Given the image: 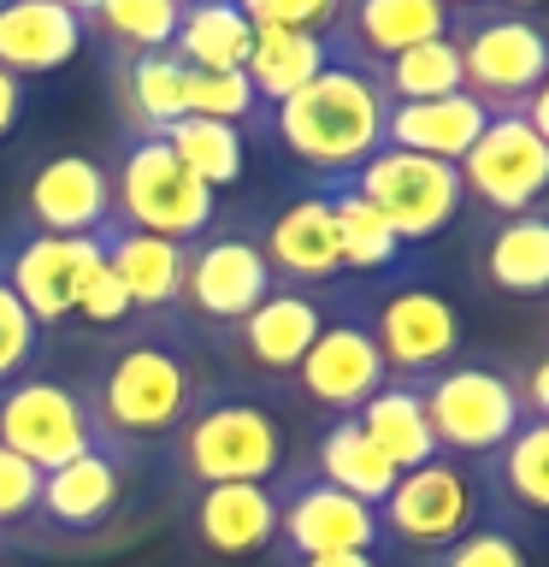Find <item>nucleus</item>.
Masks as SVG:
<instances>
[{
    "mask_svg": "<svg viewBox=\"0 0 549 567\" xmlns=\"http://www.w3.org/2000/svg\"><path fill=\"white\" fill-rule=\"evenodd\" d=\"M0 567H7V561H0Z\"/></svg>",
    "mask_w": 549,
    "mask_h": 567,
    "instance_id": "obj_51",
    "label": "nucleus"
},
{
    "mask_svg": "<svg viewBox=\"0 0 549 567\" xmlns=\"http://www.w3.org/2000/svg\"><path fill=\"white\" fill-rule=\"evenodd\" d=\"M496 7H508V12H531L538 0H496Z\"/></svg>",
    "mask_w": 549,
    "mask_h": 567,
    "instance_id": "obj_47",
    "label": "nucleus"
},
{
    "mask_svg": "<svg viewBox=\"0 0 549 567\" xmlns=\"http://www.w3.org/2000/svg\"><path fill=\"white\" fill-rule=\"evenodd\" d=\"M166 148L177 154V166H184L189 177H201V184L219 195V189H237L242 172H248V131H237V124H219V118H172L166 131H154Z\"/></svg>",
    "mask_w": 549,
    "mask_h": 567,
    "instance_id": "obj_33",
    "label": "nucleus"
},
{
    "mask_svg": "<svg viewBox=\"0 0 549 567\" xmlns=\"http://www.w3.org/2000/svg\"><path fill=\"white\" fill-rule=\"evenodd\" d=\"M242 12L255 30H301V35L331 42V30L343 24L349 0H242Z\"/></svg>",
    "mask_w": 549,
    "mask_h": 567,
    "instance_id": "obj_39",
    "label": "nucleus"
},
{
    "mask_svg": "<svg viewBox=\"0 0 549 567\" xmlns=\"http://www.w3.org/2000/svg\"><path fill=\"white\" fill-rule=\"evenodd\" d=\"M514 384H520V402H526V420H549V343L531 354V361L514 367Z\"/></svg>",
    "mask_w": 549,
    "mask_h": 567,
    "instance_id": "obj_42",
    "label": "nucleus"
},
{
    "mask_svg": "<svg viewBox=\"0 0 549 567\" xmlns=\"http://www.w3.org/2000/svg\"><path fill=\"white\" fill-rule=\"evenodd\" d=\"M384 106L390 101L379 95L372 71L331 60L313 83H301L290 101L266 113V131L308 172L349 177L366 154L384 148Z\"/></svg>",
    "mask_w": 549,
    "mask_h": 567,
    "instance_id": "obj_2",
    "label": "nucleus"
},
{
    "mask_svg": "<svg viewBox=\"0 0 549 567\" xmlns=\"http://www.w3.org/2000/svg\"><path fill=\"white\" fill-rule=\"evenodd\" d=\"M184 113L237 124V131H248V136L266 131V106L255 101V89H248L242 71H189V83H184Z\"/></svg>",
    "mask_w": 549,
    "mask_h": 567,
    "instance_id": "obj_36",
    "label": "nucleus"
},
{
    "mask_svg": "<svg viewBox=\"0 0 549 567\" xmlns=\"http://www.w3.org/2000/svg\"><path fill=\"white\" fill-rule=\"evenodd\" d=\"M325 65H331V48L319 42V35H301V30H255V48H248L242 78H248V89H255V101L272 113V106H283L301 83H313Z\"/></svg>",
    "mask_w": 549,
    "mask_h": 567,
    "instance_id": "obj_29",
    "label": "nucleus"
},
{
    "mask_svg": "<svg viewBox=\"0 0 549 567\" xmlns=\"http://www.w3.org/2000/svg\"><path fill=\"white\" fill-rule=\"evenodd\" d=\"M53 7H65V12H77L83 24H89V12H95V0H53Z\"/></svg>",
    "mask_w": 549,
    "mask_h": 567,
    "instance_id": "obj_46",
    "label": "nucleus"
},
{
    "mask_svg": "<svg viewBox=\"0 0 549 567\" xmlns=\"http://www.w3.org/2000/svg\"><path fill=\"white\" fill-rule=\"evenodd\" d=\"M283 567H379V556H366V549H336V556H301V561H283Z\"/></svg>",
    "mask_w": 549,
    "mask_h": 567,
    "instance_id": "obj_44",
    "label": "nucleus"
},
{
    "mask_svg": "<svg viewBox=\"0 0 549 567\" xmlns=\"http://www.w3.org/2000/svg\"><path fill=\"white\" fill-rule=\"evenodd\" d=\"M0 443L12 455H24L30 467H65L77 461L83 450H95L101 432L89 420L83 396L60 379H42V372H24L18 384L0 390Z\"/></svg>",
    "mask_w": 549,
    "mask_h": 567,
    "instance_id": "obj_14",
    "label": "nucleus"
},
{
    "mask_svg": "<svg viewBox=\"0 0 549 567\" xmlns=\"http://www.w3.org/2000/svg\"><path fill=\"white\" fill-rule=\"evenodd\" d=\"M313 473L325 478V485L372 503V508L390 496V485H396V467H390L384 450L361 432V420H325V432L313 443Z\"/></svg>",
    "mask_w": 549,
    "mask_h": 567,
    "instance_id": "obj_32",
    "label": "nucleus"
},
{
    "mask_svg": "<svg viewBox=\"0 0 549 567\" xmlns=\"http://www.w3.org/2000/svg\"><path fill=\"white\" fill-rule=\"evenodd\" d=\"M473 266H478V278H485L490 290L543 301L549 296V202L478 225Z\"/></svg>",
    "mask_w": 549,
    "mask_h": 567,
    "instance_id": "obj_21",
    "label": "nucleus"
},
{
    "mask_svg": "<svg viewBox=\"0 0 549 567\" xmlns=\"http://www.w3.org/2000/svg\"><path fill=\"white\" fill-rule=\"evenodd\" d=\"M449 35V7L443 0H349L343 24L331 30V60L343 65H361V71H379L384 60L419 48V42H437Z\"/></svg>",
    "mask_w": 549,
    "mask_h": 567,
    "instance_id": "obj_18",
    "label": "nucleus"
},
{
    "mask_svg": "<svg viewBox=\"0 0 549 567\" xmlns=\"http://www.w3.org/2000/svg\"><path fill=\"white\" fill-rule=\"evenodd\" d=\"M485 124H490V106L467 95V89L437 95V101H396L384 106V148H407V154L460 166V154L478 142Z\"/></svg>",
    "mask_w": 549,
    "mask_h": 567,
    "instance_id": "obj_25",
    "label": "nucleus"
},
{
    "mask_svg": "<svg viewBox=\"0 0 549 567\" xmlns=\"http://www.w3.org/2000/svg\"><path fill=\"white\" fill-rule=\"evenodd\" d=\"M184 83H189V65L172 48L113 60V95L131 131H166L172 118H184Z\"/></svg>",
    "mask_w": 549,
    "mask_h": 567,
    "instance_id": "obj_28",
    "label": "nucleus"
},
{
    "mask_svg": "<svg viewBox=\"0 0 549 567\" xmlns=\"http://www.w3.org/2000/svg\"><path fill=\"white\" fill-rule=\"evenodd\" d=\"M260 255L278 284H343L336 260V230H331V202L325 189L296 195L272 225L260 230Z\"/></svg>",
    "mask_w": 549,
    "mask_h": 567,
    "instance_id": "obj_22",
    "label": "nucleus"
},
{
    "mask_svg": "<svg viewBox=\"0 0 549 567\" xmlns=\"http://www.w3.org/2000/svg\"><path fill=\"white\" fill-rule=\"evenodd\" d=\"M372 83H379V95L396 106V101H437V95H455L460 89V53L449 35H437V42H419L396 53V60H384L372 71Z\"/></svg>",
    "mask_w": 549,
    "mask_h": 567,
    "instance_id": "obj_35",
    "label": "nucleus"
},
{
    "mask_svg": "<svg viewBox=\"0 0 549 567\" xmlns=\"http://www.w3.org/2000/svg\"><path fill=\"white\" fill-rule=\"evenodd\" d=\"M485 514L496 526L549 520V420H526L496 455H485Z\"/></svg>",
    "mask_w": 549,
    "mask_h": 567,
    "instance_id": "obj_23",
    "label": "nucleus"
},
{
    "mask_svg": "<svg viewBox=\"0 0 549 567\" xmlns=\"http://www.w3.org/2000/svg\"><path fill=\"white\" fill-rule=\"evenodd\" d=\"M272 290L278 278L260 255V237H248L242 225H207L195 243H184V301L177 308H189V319H201L207 331L237 326Z\"/></svg>",
    "mask_w": 549,
    "mask_h": 567,
    "instance_id": "obj_11",
    "label": "nucleus"
},
{
    "mask_svg": "<svg viewBox=\"0 0 549 567\" xmlns=\"http://www.w3.org/2000/svg\"><path fill=\"white\" fill-rule=\"evenodd\" d=\"M95 243H101V260L118 272L136 313H172L184 301V243L148 237V230H131L118 219H106Z\"/></svg>",
    "mask_w": 549,
    "mask_h": 567,
    "instance_id": "obj_24",
    "label": "nucleus"
},
{
    "mask_svg": "<svg viewBox=\"0 0 549 567\" xmlns=\"http://www.w3.org/2000/svg\"><path fill=\"white\" fill-rule=\"evenodd\" d=\"M89 255H95V237H48V230L30 225H7V237H0V272H7L12 296L24 301L42 331L71 319Z\"/></svg>",
    "mask_w": 549,
    "mask_h": 567,
    "instance_id": "obj_16",
    "label": "nucleus"
},
{
    "mask_svg": "<svg viewBox=\"0 0 549 567\" xmlns=\"http://www.w3.org/2000/svg\"><path fill=\"white\" fill-rule=\"evenodd\" d=\"M526 124H531V131H538V136L549 142V78H543V89H538V95L526 101Z\"/></svg>",
    "mask_w": 549,
    "mask_h": 567,
    "instance_id": "obj_45",
    "label": "nucleus"
},
{
    "mask_svg": "<svg viewBox=\"0 0 549 567\" xmlns=\"http://www.w3.org/2000/svg\"><path fill=\"white\" fill-rule=\"evenodd\" d=\"M35 354H42V326L30 319V308L12 296L7 272H0V390L24 379L35 367Z\"/></svg>",
    "mask_w": 549,
    "mask_h": 567,
    "instance_id": "obj_40",
    "label": "nucleus"
},
{
    "mask_svg": "<svg viewBox=\"0 0 549 567\" xmlns=\"http://www.w3.org/2000/svg\"><path fill=\"white\" fill-rule=\"evenodd\" d=\"M325 202H331V230H336V260H343V278L354 284H379V278H396L407 266V248L402 237L390 230V219L366 202L361 189H349L343 177H325Z\"/></svg>",
    "mask_w": 549,
    "mask_h": 567,
    "instance_id": "obj_27",
    "label": "nucleus"
},
{
    "mask_svg": "<svg viewBox=\"0 0 549 567\" xmlns=\"http://www.w3.org/2000/svg\"><path fill=\"white\" fill-rule=\"evenodd\" d=\"M278 567L301 561V556H336V549H384V526L379 508L361 496L325 485L319 473H283L278 478Z\"/></svg>",
    "mask_w": 549,
    "mask_h": 567,
    "instance_id": "obj_12",
    "label": "nucleus"
},
{
    "mask_svg": "<svg viewBox=\"0 0 549 567\" xmlns=\"http://www.w3.org/2000/svg\"><path fill=\"white\" fill-rule=\"evenodd\" d=\"M219 7H242V0H219Z\"/></svg>",
    "mask_w": 549,
    "mask_h": 567,
    "instance_id": "obj_49",
    "label": "nucleus"
},
{
    "mask_svg": "<svg viewBox=\"0 0 549 567\" xmlns=\"http://www.w3.org/2000/svg\"><path fill=\"white\" fill-rule=\"evenodd\" d=\"M166 443H172V467L189 491L272 485V478L290 473V432L266 408V396H248V390L213 384Z\"/></svg>",
    "mask_w": 549,
    "mask_h": 567,
    "instance_id": "obj_3",
    "label": "nucleus"
},
{
    "mask_svg": "<svg viewBox=\"0 0 549 567\" xmlns=\"http://www.w3.org/2000/svg\"><path fill=\"white\" fill-rule=\"evenodd\" d=\"M154 319L159 313H136L131 326L106 337V349L89 361V379L77 390L95 432L124 450L166 443L213 390L189 337L177 326H154Z\"/></svg>",
    "mask_w": 549,
    "mask_h": 567,
    "instance_id": "obj_1",
    "label": "nucleus"
},
{
    "mask_svg": "<svg viewBox=\"0 0 549 567\" xmlns=\"http://www.w3.org/2000/svg\"><path fill=\"white\" fill-rule=\"evenodd\" d=\"M366 331L379 343L390 379H425V372L449 367L460 343H467V326H460V308L437 290L432 278H419L414 266H402L396 278L366 284L361 296Z\"/></svg>",
    "mask_w": 549,
    "mask_h": 567,
    "instance_id": "obj_8",
    "label": "nucleus"
},
{
    "mask_svg": "<svg viewBox=\"0 0 549 567\" xmlns=\"http://www.w3.org/2000/svg\"><path fill=\"white\" fill-rule=\"evenodd\" d=\"M248 48H255V24L242 7H219V0H184L172 53L189 71H242Z\"/></svg>",
    "mask_w": 549,
    "mask_h": 567,
    "instance_id": "obj_30",
    "label": "nucleus"
},
{
    "mask_svg": "<svg viewBox=\"0 0 549 567\" xmlns=\"http://www.w3.org/2000/svg\"><path fill=\"white\" fill-rule=\"evenodd\" d=\"M0 7H7V0H0Z\"/></svg>",
    "mask_w": 549,
    "mask_h": 567,
    "instance_id": "obj_50",
    "label": "nucleus"
},
{
    "mask_svg": "<svg viewBox=\"0 0 549 567\" xmlns=\"http://www.w3.org/2000/svg\"><path fill=\"white\" fill-rule=\"evenodd\" d=\"M184 0H95L89 30H101L106 60H131V53H154L172 48Z\"/></svg>",
    "mask_w": 549,
    "mask_h": 567,
    "instance_id": "obj_34",
    "label": "nucleus"
},
{
    "mask_svg": "<svg viewBox=\"0 0 549 567\" xmlns=\"http://www.w3.org/2000/svg\"><path fill=\"white\" fill-rule=\"evenodd\" d=\"M449 42L460 53V89L490 113H526V101L549 78V30L496 0L449 12Z\"/></svg>",
    "mask_w": 549,
    "mask_h": 567,
    "instance_id": "obj_6",
    "label": "nucleus"
},
{
    "mask_svg": "<svg viewBox=\"0 0 549 567\" xmlns=\"http://www.w3.org/2000/svg\"><path fill=\"white\" fill-rule=\"evenodd\" d=\"M384 384H390V367H384V354L366 331L361 301H354L349 313H336L296 367V396L308 408H319L325 420H354L366 408V396H379Z\"/></svg>",
    "mask_w": 549,
    "mask_h": 567,
    "instance_id": "obj_15",
    "label": "nucleus"
},
{
    "mask_svg": "<svg viewBox=\"0 0 549 567\" xmlns=\"http://www.w3.org/2000/svg\"><path fill=\"white\" fill-rule=\"evenodd\" d=\"M35 503H42V467H30L24 455H12L7 443H0V532L30 526Z\"/></svg>",
    "mask_w": 549,
    "mask_h": 567,
    "instance_id": "obj_41",
    "label": "nucleus"
},
{
    "mask_svg": "<svg viewBox=\"0 0 549 567\" xmlns=\"http://www.w3.org/2000/svg\"><path fill=\"white\" fill-rule=\"evenodd\" d=\"M106 184H113V219L148 237L195 243L207 225H219V195L177 166V154L154 131H131L118 142Z\"/></svg>",
    "mask_w": 549,
    "mask_h": 567,
    "instance_id": "obj_7",
    "label": "nucleus"
},
{
    "mask_svg": "<svg viewBox=\"0 0 549 567\" xmlns=\"http://www.w3.org/2000/svg\"><path fill=\"white\" fill-rule=\"evenodd\" d=\"M71 319H83V326H95V331H118V326H131V319H136V308H131V296H124L118 272L101 260V243H95V255H89L83 278H77Z\"/></svg>",
    "mask_w": 549,
    "mask_h": 567,
    "instance_id": "obj_37",
    "label": "nucleus"
},
{
    "mask_svg": "<svg viewBox=\"0 0 549 567\" xmlns=\"http://www.w3.org/2000/svg\"><path fill=\"white\" fill-rule=\"evenodd\" d=\"M478 508H485L478 467H467L460 455H432L419 467L396 473V485L379 503V526H384V544H407L432 556V549L455 544L460 532L478 526Z\"/></svg>",
    "mask_w": 549,
    "mask_h": 567,
    "instance_id": "obj_10",
    "label": "nucleus"
},
{
    "mask_svg": "<svg viewBox=\"0 0 549 567\" xmlns=\"http://www.w3.org/2000/svg\"><path fill=\"white\" fill-rule=\"evenodd\" d=\"M131 461L136 450L124 443H95L77 461L42 473V503H35V520L60 538H83V532H101L124 503V485H131Z\"/></svg>",
    "mask_w": 549,
    "mask_h": 567,
    "instance_id": "obj_17",
    "label": "nucleus"
},
{
    "mask_svg": "<svg viewBox=\"0 0 549 567\" xmlns=\"http://www.w3.org/2000/svg\"><path fill=\"white\" fill-rule=\"evenodd\" d=\"M361 290L366 284H354V278H343V284H278L255 313H242L237 326L207 331V337L230 361V372L260 379V384H283V379H296V367L313 349V337L336 313H349L361 301Z\"/></svg>",
    "mask_w": 549,
    "mask_h": 567,
    "instance_id": "obj_4",
    "label": "nucleus"
},
{
    "mask_svg": "<svg viewBox=\"0 0 549 567\" xmlns=\"http://www.w3.org/2000/svg\"><path fill=\"white\" fill-rule=\"evenodd\" d=\"M349 189H361L372 207L390 219V230L402 237V248H419L443 237L455 219H460V172L449 159H425V154H407V148H379L366 154L361 166L343 177Z\"/></svg>",
    "mask_w": 549,
    "mask_h": 567,
    "instance_id": "obj_9",
    "label": "nucleus"
},
{
    "mask_svg": "<svg viewBox=\"0 0 549 567\" xmlns=\"http://www.w3.org/2000/svg\"><path fill=\"white\" fill-rule=\"evenodd\" d=\"M83 35H89L83 18L53 7V0H7L0 7V65L18 83L42 78V71H60L77 60Z\"/></svg>",
    "mask_w": 549,
    "mask_h": 567,
    "instance_id": "obj_26",
    "label": "nucleus"
},
{
    "mask_svg": "<svg viewBox=\"0 0 549 567\" xmlns=\"http://www.w3.org/2000/svg\"><path fill=\"white\" fill-rule=\"evenodd\" d=\"M425 420H432V437L443 455H496L503 443L526 425V402L520 384H514V367L496 361V354H455L449 367L414 379Z\"/></svg>",
    "mask_w": 549,
    "mask_h": 567,
    "instance_id": "obj_5",
    "label": "nucleus"
},
{
    "mask_svg": "<svg viewBox=\"0 0 549 567\" xmlns=\"http://www.w3.org/2000/svg\"><path fill=\"white\" fill-rule=\"evenodd\" d=\"M460 189L485 213L508 219L549 195V142L526 124V113H490L478 142L460 154Z\"/></svg>",
    "mask_w": 549,
    "mask_h": 567,
    "instance_id": "obj_13",
    "label": "nucleus"
},
{
    "mask_svg": "<svg viewBox=\"0 0 549 567\" xmlns=\"http://www.w3.org/2000/svg\"><path fill=\"white\" fill-rule=\"evenodd\" d=\"M443 7H449V12H455V7H478V0H443Z\"/></svg>",
    "mask_w": 549,
    "mask_h": 567,
    "instance_id": "obj_48",
    "label": "nucleus"
},
{
    "mask_svg": "<svg viewBox=\"0 0 549 567\" xmlns=\"http://www.w3.org/2000/svg\"><path fill=\"white\" fill-rule=\"evenodd\" d=\"M113 219V184H106V166L89 154H53L42 172L30 177L24 195V219L30 230H48V237H101V225Z\"/></svg>",
    "mask_w": 549,
    "mask_h": 567,
    "instance_id": "obj_19",
    "label": "nucleus"
},
{
    "mask_svg": "<svg viewBox=\"0 0 549 567\" xmlns=\"http://www.w3.org/2000/svg\"><path fill=\"white\" fill-rule=\"evenodd\" d=\"M189 532L207 556L242 561L278 538V478L272 485H207L189 503Z\"/></svg>",
    "mask_w": 549,
    "mask_h": 567,
    "instance_id": "obj_20",
    "label": "nucleus"
},
{
    "mask_svg": "<svg viewBox=\"0 0 549 567\" xmlns=\"http://www.w3.org/2000/svg\"><path fill=\"white\" fill-rule=\"evenodd\" d=\"M425 567H531L526 561V544H520V532H508V526H473V532H460L455 544H443L425 556Z\"/></svg>",
    "mask_w": 549,
    "mask_h": 567,
    "instance_id": "obj_38",
    "label": "nucleus"
},
{
    "mask_svg": "<svg viewBox=\"0 0 549 567\" xmlns=\"http://www.w3.org/2000/svg\"><path fill=\"white\" fill-rule=\"evenodd\" d=\"M354 420H361V432L379 443L384 461H390L396 473H407V467H419V461L443 455L437 437H432V420H425L419 390L407 384V379H390L379 396H366V408H361Z\"/></svg>",
    "mask_w": 549,
    "mask_h": 567,
    "instance_id": "obj_31",
    "label": "nucleus"
},
{
    "mask_svg": "<svg viewBox=\"0 0 549 567\" xmlns=\"http://www.w3.org/2000/svg\"><path fill=\"white\" fill-rule=\"evenodd\" d=\"M18 118H24V83H18L12 71L0 65V142L18 131Z\"/></svg>",
    "mask_w": 549,
    "mask_h": 567,
    "instance_id": "obj_43",
    "label": "nucleus"
}]
</instances>
